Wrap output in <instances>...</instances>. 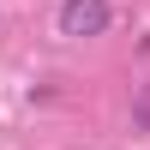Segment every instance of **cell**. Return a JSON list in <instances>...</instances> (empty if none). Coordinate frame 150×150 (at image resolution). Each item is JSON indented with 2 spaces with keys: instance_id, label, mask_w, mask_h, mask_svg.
Listing matches in <instances>:
<instances>
[{
  "instance_id": "cell-1",
  "label": "cell",
  "mask_w": 150,
  "mask_h": 150,
  "mask_svg": "<svg viewBox=\"0 0 150 150\" xmlns=\"http://www.w3.org/2000/svg\"><path fill=\"white\" fill-rule=\"evenodd\" d=\"M108 24H114V6H108V0H60V12H54V30L66 36V42L108 36Z\"/></svg>"
}]
</instances>
